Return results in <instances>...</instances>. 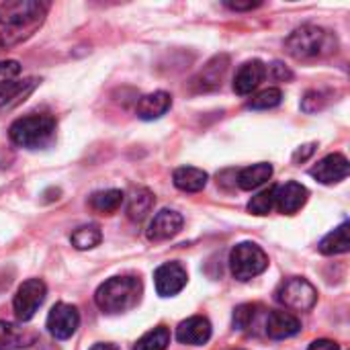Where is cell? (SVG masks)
<instances>
[{"label": "cell", "instance_id": "1", "mask_svg": "<svg viewBox=\"0 0 350 350\" xmlns=\"http://www.w3.org/2000/svg\"><path fill=\"white\" fill-rule=\"evenodd\" d=\"M49 4L39 0H10L0 4V37L4 47L29 39L45 21Z\"/></svg>", "mask_w": 350, "mask_h": 350}, {"label": "cell", "instance_id": "2", "mask_svg": "<svg viewBox=\"0 0 350 350\" xmlns=\"http://www.w3.org/2000/svg\"><path fill=\"white\" fill-rule=\"evenodd\" d=\"M144 295V285L135 275H119L107 279L94 293V304L103 314L117 316L133 310Z\"/></svg>", "mask_w": 350, "mask_h": 350}, {"label": "cell", "instance_id": "3", "mask_svg": "<svg viewBox=\"0 0 350 350\" xmlns=\"http://www.w3.org/2000/svg\"><path fill=\"white\" fill-rule=\"evenodd\" d=\"M285 49L295 59H322L338 51V37L316 25H304L285 39Z\"/></svg>", "mask_w": 350, "mask_h": 350}, {"label": "cell", "instance_id": "4", "mask_svg": "<svg viewBox=\"0 0 350 350\" xmlns=\"http://www.w3.org/2000/svg\"><path fill=\"white\" fill-rule=\"evenodd\" d=\"M10 142L25 150H43L55 139V119L49 113L18 117L8 129Z\"/></svg>", "mask_w": 350, "mask_h": 350}, {"label": "cell", "instance_id": "5", "mask_svg": "<svg viewBox=\"0 0 350 350\" xmlns=\"http://www.w3.org/2000/svg\"><path fill=\"white\" fill-rule=\"evenodd\" d=\"M269 269L267 252L254 242H240L230 252V271L234 279L246 283Z\"/></svg>", "mask_w": 350, "mask_h": 350}, {"label": "cell", "instance_id": "6", "mask_svg": "<svg viewBox=\"0 0 350 350\" xmlns=\"http://www.w3.org/2000/svg\"><path fill=\"white\" fill-rule=\"evenodd\" d=\"M275 299L291 312H310L318 304L316 287L304 277H291L279 285L275 291Z\"/></svg>", "mask_w": 350, "mask_h": 350}, {"label": "cell", "instance_id": "7", "mask_svg": "<svg viewBox=\"0 0 350 350\" xmlns=\"http://www.w3.org/2000/svg\"><path fill=\"white\" fill-rule=\"evenodd\" d=\"M47 295V287L41 279H27L16 289L12 299V310L18 322H31L37 314V310L43 306Z\"/></svg>", "mask_w": 350, "mask_h": 350}, {"label": "cell", "instance_id": "8", "mask_svg": "<svg viewBox=\"0 0 350 350\" xmlns=\"http://www.w3.org/2000/svg\"><path fill=\"white\" fill-rule=\"evenodd\" d=\"M45 326L55 340H68L76 334L80 326V314L70 304H55L47 314Z\"/></svg>", "mask_w": 350, "mask_h": 350}, {"label": "cell", "instance_id": "9", "mask_svg": "<svg viewBox=\"0 0 350 350\" xmlns=\"http://www.w3.org/2000/svg\"><path fill=\"white\" fill-rule=\"evenodd\" d=\"M187 281H189L187 269L176 260L160 265L154 273V285H156V291L160 297L178 295L187 287Z\"/></svg>", "mask_w": 350, "mask_h": 350}, {"label": "cell", "instance_id": "10", "mask_svg": "<svg viewBox=\"0 0 350 350\" xmlns=\"http://www.w3.org/2000/svg\"><path fill=\"white\" fill-rule=\"evenodd\" d=\"M228 66H230V57L228 55H215L211 57L201 70L199 74L193 78L191 86H193V92H211L215 88L221 86V80L228 72Z\"/></svg>", "mask_w": 350, "mask_h": 350}, {"label": "cell", "instance_id": "11", "mask_svg": "<svg viewBox=\"0 0 350 350\" xmlns=\"http://www.w3.org/2000/svg\"><path fill=\"white\" fill-rule=\"evenodd\" d=\"M183 215L174 209H162L154 215V219L150 221L146 236L150 242H164L174 238L180 230H183Z\"/></svg>", "mask_w": 350, "mask_h": 350}, {"label": "cell", "instance_id": "12", "mask_svg": "<svg viewBox=\"0 0 350 350\" xmlns=\"http://www.w3.org/2000/svg\"><path fill=\"white\" fill-rule=\"evenodd\" d=\"M310 174L322 185H336L349 176V160L342 154H328L310 170Z\"/></svg>", "mask_w": 350, "mask_h": 350}, {"label": "cell", "instance_id": "13", "mask_svg": "<svg viewBox=\"0 0 350 350\" xmlns=\"http://www.w3.org/2000/svg\"><path fill=\"white\" fill-rule=\"evenodd\" d=\"M310 191L301 183H285L275 189V207L283 215H295L308 203Z\"/></svg>", "mask_w": 350, "mask_h": 350}, {"label": "cell", "instance_id": "14", "mask_svg": "<svg viewBox=\"0 0 350 350\" xmlns=\"http://www.w3.org/2000/svg\"><path fill=\"white\" fill-rule=\"evenodd\" d=\"M301 322L291 314L283 310H269L267 320H265V334L273 340H283L299 334Z\"/></svg>", "mask_w": 350, "mask_h": 350}, {"label": "cell", "instance_id": "15", "mask_svg": "<svg viewBox=\"0 0 350 350\" xmlns=\"http://www.w3.org/2000/svg\"><path fill=\"white\" fill-rule=\"evenodd\" d=\"M211 338V324L207 318L203 316H193L187 318L185 322L178 324L176 328V340L180 345H189V347H203L207 345Z\"/></svg>", "mask_w": 350, "mask_h": 350}, {"label": "cell", "instance_id": "16", "mask_svg": "<svg viewBox=\"0 0 350 350\" xmlns=\"http://www.w3.org/2000/svg\"><path fill=\"white\" fill-rule=\"evenodd\" d=\"M269 310L258 304H244L234 310V328L244 334H265V320Z\"/></svg>", "mask_w": 350, "mask_h": 350}, {"label": "cell", "instance_id": "17", "mask_svg": "<svg viewBox=\"0 0 350 350\" xmlns=\"http://www.w3.org/2000/svg\"><path fill=\"white\" fill-rule=\"evenodd\" d=\"M267 78V66L260 59H250L240 66V70L234 76V92L240 96L250 94L260 86V82Z\"/></svg>", "mask_w": 350, "mask_h": 350}, {"label": "cell", "instance_id": "18", "mask_svg": "<svg viewBox=\"0 0 350 350\" xmlns=\"http://www.w3.org/2000/svg\"><path fill=\"white\" fill-rule=\"evenodd\" d=\"M39 334L29 328H21L16 324L0 320V350L29 349L37 342Z\"/></svg>", "mask_w": 350, "mask_h": 350}, {"label": "cell", "instance_id": "19", "mask_svg": "<svg viewBox=\"0 0 350 350\" xmlns=\"http://www.w3.org/2000/svg\"><path fill=\"white\" fill-rule=\"evenodd\" d=\"M170 107H172V96L164 90H156V92H150L139 98L137 117L142 121H154V119H160L162 115H166V111Z\"/></svg>", "mask_w": 350, "mask_h": 350}, {"label": "cell", "instance_id": "20", "mask_svg": "<svg viewBox=\"0 0 350 350\" xmlns=\"http://www.w3.org/2000/svg\"><path fill=\"white\" fill-rule=\"evenodd\" d=\"M172 180H174V187L183 193H199L207 187L209 174L195 166H183L174 170Z\"/></svg>", "mask_w": 350, "mask_h": 350}, {"label": "cell", "instance_id": "21", "mask_svg": "<svg viewBox=\"0 0 350 350\" xmlns=\"http://www.w3.org/2000/svg\"><path fill=\"white\" fill-rule=\"evenodd\" d=\"M154 203H156V197L152 191L139 187V189H133V193L127 197V217L131 221H142L150 215V211L154 209Z\"/></svg>", "mask_w": 350, "mask_h": 350}, {"label": "cell", "instance_id": "22", "mask_svg": "<svg viewBox=\"0 0 350 350\" xmlns=\"http://www.w3.org/2000/svg\"><path fill=\"white\" fill-rule=\"evenodd\" d=\"M39 80L29 78V80H21V82H10L4 88H0V113L12 109L14 105H18L21 100H25V96H29L33 92V88L37 86Z\"/></svg>", "mask_w": 350, "mask_h": 350}, {"label": "cell", "instance_id": "23", "mask_svg": "<svg viewBox=\"0 0 350 350\" xmlns=\"http://www.w3.org/2000/svg\"><path fill=\"white\" fill-rule=\"evenodd\" d=\"M271 176H273V166L267 162H258V164H252V166H246L244 170H240L236 183L242 191H254V189L262 187L265 183H269Z\"/></svg>", "mask_w": 350, "mask_h": 350}, {"label": "cell", "instance_id": "24", "mask_svg": "<svg viewBox=\"0 0 350 350\" xmlns=\"http://www.w3.org/2000/svg\"><path fill=\"white\" fill-rule=\"evenodd\" d=\"M350 248L349 238V221H345L342 226H338L334 232H330L328 236L322 238V242L318 244V250L326 256H336V254H347Z\"/></svg>", "mask_w": 350, "mask_h": 350}, {"label": "cell", "instance_id": "25", "mask_svg": "<svg viewBox=\"0 0 350 350\" xmlns=\"http://www.w3.org/2000/svg\"><path fill=\"white\" fill-rule=\"evenodd\" d=\"M125 195L119 189H109V191H98L90 197L88 205L92 211L100 213V215H111L115 211H119V207L123 205Z\"/></svg>", "mask_w": 350, "mask_h": 350}, {"label": "cell", "instance_id": "26", "mask_svg": "<svg viewBox=\"0 0 350 350\" xmlns=\"http://www.w3.org/2000/svg\"><path fill=\"white\" fill-rule=\"evenodd\" d=\"M100 240H103V232L96 224L80 226L70 236V242L76 250H92L100 244Z\"/></svg>", "mask_w": 350, "mask_h": 350}, {"label": "cell", "instance_id": "27", "mask_svg": "<svg viewBox=\"0 0 350 350\" xmlns=\"http://www.w3.org/2000/svg\"><path fill=\"white\" fill-rule=\"evenodd\" d=\"M170 345V330L166 326H158L146 332L135 345L133 350H164Z\"/></svg>", "mask_w": 350, "mask_h": 350}, {"label": "cell", "instance_id": "28", "mask_svg": "<svg viewBox=\"0 0 350 350\" xmlns=\"http://www.w3.org/2000/svg\"><path fill=\"white\" fill-rule=\"evenodd\" d=\"M281 100H283L281 88H265L248 100V107L254 111H269V109L279 107Z\"/></svg>", "mask_w": 350, "mask_h": 350}, {"label": "cell", "instance_id": "29", "mask_svg": "<svg viewBox=\"0 0 350 350\" xmlns=\"http://www.w3.org/2000/svg\"><path fill=\"white\" fill-rule=\"evenodd\" d=\"M275 189L277 185L260 191L258 195H254L248 203V211L254 213V215H269L273 209H275Z\"/></svg>", "mask_w": 350, "mask_h": 350}, {"label": "cell", "instance_id": "30", "mask_svg": "<svg viewBox=\"0 0 350 350\" xmlns=\"http://www.w3.org/2000/svg\"><path fill=\"white\" fill-rule=\"evenodd\" d=\"M21 74V64L14 59H6L0 62V88H4L6 84L14 82Z\"/></svg>", "mask_w": 350, "mask_h": 350}, {"label": "cell", "instance_id": "31", "mask_svg": "<svg viewBox=\"0 0 350 350\" xmlns=\"http://www.w3.org/2000/svg\"><path fill=\"white\" fill-rule=\"evenodd\" d=\"M324 105H326V94L324 92H318V90L306 92V96L301 100V109L306 113H316V111L324 109Z\"/></svg>", "mask_w": 350, "mask_h": 350}, {"label": "cell", "instance_id": "32", "mask_svg": "<svg viewBox=\"0 0 350 350\" xmlns=\"http://www.w3.org/2000/svg\"><path fill=\"white\" fill-rule=\"evenodd\" d=\"M308 350H340L338 347V342H334V340H328V338H320V340H314Z\"/></svg>", "mask_w": 350, "mask_h": 350}, {"label": "cell", "instance_id": "33", "mask_svg": "<svg viewBox=\"0 0 350 350\" xmlns=\"http://www.w3.org/2000/svg\"><path fill=\"white\" fill-rule=\"evenodd\" d=\"M314 150H316V144H308V146H301L295 154H293V162H306L312 154H314Z\"/></svg>", "mask_w": 350, "mask_h": 350}, {"label": "cell", "instance_id": "34", "mask_svg": "<svg viewBox=\"0 0 350 350\" xmlns=\"http://www.w3.org/2000/svg\"><path fill=\"white\" fill-rule=\"evenodd\" d=\"M262 2H226V6L230 10H252V8H258Z\"/></svg>", "mask_w": 350, "mask_h": 350}, {"label": "cell", "instance_id": "35", "mask_svg": "<svg viewBox=\"0 0 350 350\" xmlns=\"http://www.w3.org/2000/svg\"><path fill=\"white\" fill-rule=\"evenodd\" d=\"M273 76L277 78V80H289L291 78V72L283 66V64H273Z\"/></svg>", "mask_w": 350, "mask_h": 350}, {"label": "cell", "instance_id": "36", "mask_svg": "<svg viewBox=\"0 0 350 350\" xmlns=\"http://www.w3.org/2000/svg\"><path fill=\"white\" fill-rule=\"evenodd\" d=\"M90 350H119V347L113 342H96V345H92Z\"/></svg>", "mask_w": 350, "mask_h": 350}, {"label": "cell", "instance_id": "37", "mask_svg": "<svg viewBox=\"0 0 350 350\" xmlns=\"http://www.w3.org/2000/svg\"><path fill=\"white\" fill-rule=\"evenodd\" d=\"M4 49V41H2V37H0V51Z\"/></svg>", "mask_w": 350, "mask_h": 350}]
</instances>
